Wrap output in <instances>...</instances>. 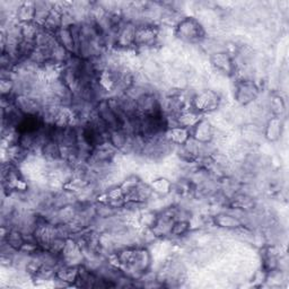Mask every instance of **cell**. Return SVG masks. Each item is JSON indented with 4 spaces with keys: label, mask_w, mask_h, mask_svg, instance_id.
Segmentation results:
<instances>
[{
    "label": "cell",
    "mask_w": 289,
    "mask_h": 289,
    "mask_svg": "<svg viewBox=\"0 0 289 289\" xmlns=\"http://www.w3.org/2000/svg\"><path fill=\"white\" fill-rule=\"evenodd\" d=\"M178 33L180 38L185 41H194L200 39L201 35H204V31L200 24L195 22L194 19H185L180 23Z\"/></svg>",
    "instance_id": "1"
},
{
    "label": "cell",
    "mask_w": 289,
    "mask_h": 289,
    "mask_svg": "<svg viewBox=\"0 0 289 289\" xmlns=\"http://www.w3.org/2000/svg\"><path fill=\"white\" fill-rule=\"evenodd\" d=\"M194 138L203 143L210 141V139L213 138V130L207 121H199L195 125Z\"/></svg>",
    "instance_id": "3"
},
{
    "label": "cell",
    "mask_w": 289,
    "mask_h": 289,
    "mask_svg": "<svg viewBox=\"0 0 289 289\" xmlns=\"http://www.w3.org/2000/svg\"><path fill=\"white\" fill-rule=\"evenodd\" d=\"M8 245L13 249H19V247H23L24 245V239L23 236L20 235L19 232L13 230L10 232V234H8Z\"/></svg>",
    "instance_id": "5"
},
{
    "label": "cell",
    "mask_w": 289,
    "mask_h": 289,
    "mask_svg": "<svg viewBox=\"0 0 289 289\" xmlns=\"http://www.w3.org/2000/svg\"><path fill=\"white\" fill-rule=\"evenodd\" d=\"M168 140L174 143H184L189 139V132L187 128L178 127L168 131Z\"/></svg>",
    "instance_id": "4"
},
{
    "label": "cell",
    "mask_w": 289,
    "mask_h": 289,
    "mask_svg": "<svg viewBox=\"0 0 289 289\" xmlns=\"http://www.w3.org/2000/svg\"><path fill=\"white\" fill-rule=\"evenodd\" d=\"M193 104L198 111H213L218 105V96L214 92H204L195 97Z\"/></svg>",
    "instance_id": "2"
}]
</instances>
